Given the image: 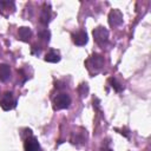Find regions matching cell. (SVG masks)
Here are the masks:
<instances>
[{"instance_id": "cell-8", "label": "cell", "mask_w": 151, "mask_h": 151, "mask_svg": "<svg viewBox=\"0 0 151 151\" xmlns=\"http://www.w3.org/2000/svg\"><path fill=\"white\" fill-rule=\"evenodd\" d=\"M51 20V6L50 4H44L42 6V12L40 15V22L42 25H47Z\"/></svg>"}, {"instance_id": "cell-5", "label": "cell", "mask_w": 151, "mask_h": 151, "mask_svg": "<svg viewBox=\"0 0 151 151\" xmlns=\"http://www.w3.org/2000/svg\"><path fill=\"white\" fill-rule=\"evenodd\" d=\"M109 24L113 27L123 24V14L119 9H112L109 13Z\"/></svg>"}, {"instance_id": "cell-2", "label": "cell", "mask_w": 151, "mask_h": 151, "mask_svg": "<svg viewBox=\"0 0 151 151\" xmlns=\"http://www.w3.org/2000/svg\"><path fill=\"white\" fill-rule=\"evenodd\" d=\"M92 34L94 41L100 46H104L109 40V31L103 26H98L97 28H94Z\"/></svg>"}, {"instance_id": "cell-15", "label": "cell", "mask_w": 151, "mask_h": 151, "mask_svg": "<svg viewBox=\"0 0 151 151\" xmlns=\"http://www.w3.org/2000/svg\"><path fill=\"white\" fill-rule=\"evenodd\" d=\"M101 151H112V150H110V149H103Z\"/></svg>"}, {"instance_id": "cell-6", "label": "cell", "mask_w": 151, "mask_h": 151, "mask_svg": "<svg viewBox=\"0 0 151 151\" xmlns=\"http://www.w3.org/2000/svg\"><path fill=\"white\" fill-rule=\"evenodd\" d=\"M40 145L35 137H28L25 140V151H39Z\"/></svg>"}, {"instance_id": "cell-7", "label": "cell", "mask_w": 151, "mask_h": 151, "mask_svg": "<svg viewBox=\"0 0 151 151\" xmlns=\"http://www.w3.org/2000/svg\"><path fill=\"white\" fill-rule=\"evenodd\" d=\"M72 39H73V42H74L76 45H78V46L85 45V44L87 42V40H88V39H87V34H86V32H84V31H79V32L72 34Z\"/></svg>"}, {"instance_id": "cell-10", "label": "cell", "mask_w": 151, "mask_h": 151, "mask_svg": "<svg viewBox=\"0 0 151 151\" xmlns=\"http://www.w3.org/2000/svg\"><path fill=\"white\" fill-rule=\"evenodd\" d=\"M11 77V68L7 64H1L0 65V80L1 81H7Z\"/></svg>"}, {"instance_id": "cell-14", "label": "cell", "mask_w": 151, "mask_h": 151, "mask_svg": "<svg viewBox=\"0 0 151 151\" xmlns=\"http://www.w3.org/2000/svg\"><path fill=\"white\" fill-rule=\"evenodd\" d=\"M110 83H111V86H112L117 92H120V91L123 90V85H122L120 83H118L114 78H111V79H110Z\"/></svg>"}, {"instance_id": "cell-13", "label": "cell", "mask_w": 151, "mask_h": 151, "mask_svg": "<svg viewBox=\"0 0 151 151\" xmlns=\"http://www.w3.org/2000/svg\"><path fill=\"white\" fill-rule=\"evenodd\" d=\"M39 37H40V39H42L44 41H48L50 38H51V32H50L48 29H42V31L39 32Z\"/></svg>"}, {"instance_id": "cell-1", "label": "cell", "mask_w": 151, "mask_h": 151, "mask_svg": "<svg viewBox=\"0 0 151 151\" xmlns=\"http://www.w3.org/2000/svg\"><path fill=\"white\" fill-rule=\"evenodd\" d=\"M85 66L91 73H97L104 66V57L94 53L85 61Z\"/></svg>"}, {"instance_id": "cell-3", "label": "cell", "mask_w": 151, "mask_h": 151, "mask_svg": "<svg viewBox=\"0 0 151 151\" xmlns=\"http://www.w3.org/2000/svg\"><path fill=\"white\" fill-rule=\"evenodd\" d=\"M71 104V98L67 93H60L53 99V106L54 110H63L67 109Z\"/></svg>"}, {"instance_id": "cell-12", "label": "cell", "mask_w": 151, "mask_h": 151, "mask_svg": "<svg viewBox=\"0 0 151 151\" xmlns=\"http://www.w3.org/2000/svg\"><path fill=\"white\" fill-rule=\"evenodd\" d=\"M78 92H79L80 97H86L87 93H88V86H87V84H86V83H85V84H84V83L80 84L79 87H78Z\"/></svg>"}, {"instance_id": "cell-9", "label": "cell", "mask_w": 151, "mask_h": 151, "mask_svg": "<svg viewBox=\"0 0 151 151\" xmlns=\"http://www.w3.org/2000/svg\"><path fill=\"white\" fill-rule=\"evenodd\" d=\"M18 35H19L20 40H22V41H28L29 38H31V35H32V31H31L29 27L22 26V27H20V28L18 29Z\"/></svg>"}, {"instance_id": "cell-4", "label": "cell", "mask_w": 151, "mask_h": 151, "mask_svg": "<svg viewBox=\"0 0 151 151\" xmlns=\"http://www.w3.org/2000/svg\"><path fill=\"white\" fill-rule=\"evenodd\" d=\"M15 105H17V100L13 98L12 93H11V92H6V93L2 96L1 100H0V106H1V109L5 110V111H9V110H13V109L15 107Z\"/></svg>"}, {"instance_id": "cell-11", "label": "cell", "mask_w": 151, "mask_h": 151, "mask_svg": "<svg viewBox=\"0 0 151 151\" xmlns=\"http://www.w3.org/2000/svg\"><path fill=\"white\" fill-rule=\"evenodd\" d=\"M59 60H60V55H59V53H58L57 51H54V50L50 51V52L45 55V61H47V63H58Z\"/></svg>"}]
</instances>
